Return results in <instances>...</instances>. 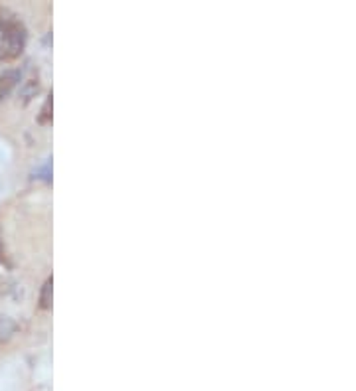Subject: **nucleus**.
Instances as JSON below:
<instances>
[{"instance_id": "1", "label": "nucleus", "mask_w": 356, "mask_h": 391, "mask_svg": "<svg viewBox=\"0 0 356 391\" xmlns=\"http://www.w3.org/2000/svg\"><path fill=\"white\" fill-rule=\"evenodd\" d=\"M24 24L12 16H0V61H14L26 48Z\"/></svg>"}, {"instance_id": "2", "label": "nucleus", "mask_w": 356, "mask_h": 391, "mask_svg": "<svg viewBox=\"0 0 356 391\" xmlns=\"http://www.w3.org/2000/svg\"><path fill=\"white\" fill-rule=\"evenodd\" d=\"M40 303H42V308H50V306H52V279L46 281L42 297H40Z\"/></svg>"}, {"instance_id": "3", "label": "nucleus", "mask_w": 356, "mask_h": 391, "mask_svg": "<svg viewBox=\"0 0 356 391\" xmlns=\"http://www.w3.org/2000/svg\"><path fill=\"white\" fill-rule=\"evenodd\" d=\"M0 93H2V79H0Z\"/></svg>"}]
</instances>
